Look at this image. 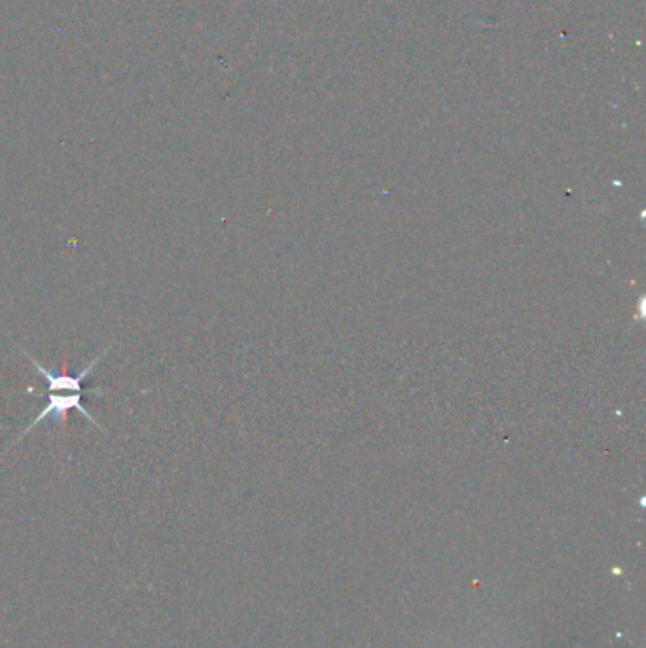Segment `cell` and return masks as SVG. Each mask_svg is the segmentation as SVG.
I'll list each match as a JSON object with an SVG mask.
<instances>
[{
	"mask_svg": "<svg viewBox=\"0 0 646 648\" xmlns=\"http://www.w3.org/2000/svg\"><path fill=\"white\" fill-rule=\"evenodd\" d=\"M27 395L42 396L46 398V406L40 410V414L36 415L35 419L29 423V427L25 431L21 432L18 440H21L25 434L35 429L36 425H40L42 421L46 419H54V421H59V423H67V415L71 412H80L84 415L90 423H93L95 427H99L103 431V427L97 423V419L90 415V412L84 408L82 404V393H72V395H55V393H38L35 389H27Z\"/></svg>",
	"mask_w": 646,
	"mask_h": 648,
	"instance_id": "obj_1",
	"label": "cell"
},
{
	"mask_svg": "<svg viewBox=\"0 0 646 648\" xmlns=\"http://www.w3.org/2000/svg\"><path fill=\"white\" fill-rule=\"evenodd\" d=\"M110 349H112V347L105 349L97 359L91 360L90 364H88L84 370H80L78 374H65V372H63V374H55L52 370L44 368L38 360L33 359V355L27 353L25 349H23V355L33 362L36 372H38V374L44 378V381H46V389H48V393H55V395H72V393H82V391H84V381H86L91 372L101 364V360L107 357L108 353H110Z\"/></svg>",
	"mask_w": 646,
	"mask_h": 648,
	"instance_id": "obj_2",
	"label": "cell"
}]
</instances>
